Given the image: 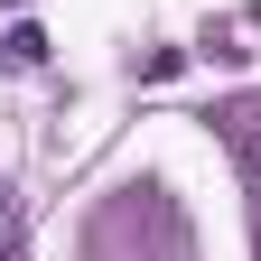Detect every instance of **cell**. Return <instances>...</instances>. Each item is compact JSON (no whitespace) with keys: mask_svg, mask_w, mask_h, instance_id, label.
Listing matches in <instances>:
<instances>
[{"mask_svg":"<svg viewBox=\"0 0 261 261\" xmlns=\"http://www.w3.org/2000/svg\"><path fill=\"white\" fill-rule=\"evenodd\" d=\"M215 130H224V149H233V168H243V196H252V252H261V93L215 103Z\"/></svg>","mask_w":261,"mask_h":261,"instance_id":"6da1fadb","label":"cell"},{"mask_svg":"<svg viewBox=\"0 0 261 261\" xmlns=\"http://www.w3.org/2000/svg\"><path fill=\"white\" fill-rule=\"evenodd\" d=\"M38 56H47V28H28V19L0 38V65H38Z\"/></svg>","mask_w":261,"mask_h":261,"instance_id":"7a4b0ae2","label":"cell"},{"mask_svg":"<svg viewBox=\"0 0 261 261\" xmlns=\"http://www.w3.org/2000/svg\"><path fill=\"white\" fill-rule=\"evenodd\" d=\"M10 243H19V205H10V187H0V261H10Z\"/></svg>","mask_w":261,"mask_h":261,"instance_id":"3957f363","label":"cell"}]
</instances>
